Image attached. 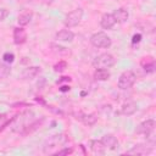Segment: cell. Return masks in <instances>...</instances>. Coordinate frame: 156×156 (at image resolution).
<instances>
[{
  "instance_id": "obj_1",
  "label": "cell",
  "mask_w": 156,
  "mask_h": 156,
  "mask_svg": "<svg viewBox=\"0 0 156 156\" xmlns=\"http://www.w3.org/2000/svg\"><path fill=\"white\" fill-rule=\"evenodd\" d=\"M90 43L93 46L99 49H108L112 45L111 38L105 32H96L90 37Z\"/></svg>"
},
{
  "instance_id": "obj_2",
  "label": "cell",
  "mask_w": 156,
  "mask_h": 156,
  "mask_svg": "<svg viewBox=\"0 0 156 156\" xmlns=\"http://www.w3.org/2000/svg\"><path fill=\"white\" fill-rule=\"evenodd\" d=\"M83 15H84V11L83 9L78 7V9H74L73 11L68 12L63 20V24L66 28H73L76 26H78L83 18Z\"/></svg>"
},
{
  "instance_id": "obj_3",
  "label": "cell",
  "mask_w": 156,
  "mask_h": 156,
  "mask_svg": "<svg viewBox=\"0 0 156 156\" xmlns=\"http://www.w3.org/2000/svg\"><path fill=\"white\" fill-rule=\"evenodd\" d=\"M135 80H136L135 73L133 71H130V69H127V71L121 73V76L118 78V82H117V85H118L119 89L127 90V89H129V88H132L134 85Z\"/></svg>"
},
{
  "instance_id": "obj_4",
  "label": "cell",
  "mask_w": 156,
  "mask_h": 156,
  "mask_svg": "<svg viewBox=\"0 0 156 156\" xmlns=\"http://www.w3.org/2000/svg\"><path fill=\"white\" fill-rule=\"evenodd\" d=\"M115 62H116V60H115V57L111 54L104 52V54L98 55L94 58L93 66L95 68H110V67H112L115 65Z\"/></svg>"
},
{
  "instance_id": "obj_5",
  "label": "cell",
  "mask_w": 156,
  "mask_h": 156,
  "mask_svg": "<svg viewBox=\"0 0 156 156\" xmlns=\"http://www.w3.org/2000/svg\"><path fill=\"white\" fill-rule=\"evenodd\" d=\"M65 141H66V138H63L62 134L54 135V136H51V138L48 140V143L45 144V146L43 147V150H44L45 154H52V149L55 147V149L60 150V147H63L62 145H63ZM57 150H56V151H57Z\"/></svg>"
},
{
  "instance_id": "obj_6",
  "label": "cell",
  "mask_w": 156,
  "mask_h": 156,
  "mask_svg": "<svg viewBox=\"0 0 156 156\" xmlns=\"http://www.w3.org/2000/svg\"><path fill=\"white\" fill-rule=\"evenodd\" d=\"M152 150H154L152 144L143 143V144H136V145H134V146H133L130 150H128L126 154H127V155H139V156H143V155L150 154Z\"/></svg>"
},
{
  "instance_id": "obj_7",
  "label": "cell",
  "mask_w": 156,
  "mask_h": 156,
  "mask_svg": "<svg viewBox=\"0 0 156 156\" xmlns=\"http://www.w3.org/2000/svg\"><path fill=\"white\" fill-rule=\"evenodd\" d=\"M155 126H156L155 119H152V118L146 119V121L141 122V123L136 127L135 133H136V134H143V135H150V134L154 132Z\"/></svg>"
},
{
  "instance_id": "obj_8",
  "label": "cell",
  "mask_w": 156,
  "mask_h": 156,
  "mask_svg": "<svg viewBox=\"0 0 156 156\" xmlns=\"http://www.w3.org/2000/svg\"><path fill=\"white\" fill-rule=\"evenodd\" d=\"M100 140L102 141L105 147L108 149V150H117L118 146H119V143H118L117 138L113 134H105Z\"/></svg>"
},
{
  "instance_id": "obj_9",
  "label": "cell",
  "mask_w": 156,
  "mask_h": 156,
  "mask_svg": "<svg viewBox=\"0 0 156 156\" xmlns=\"http://www.w3.org/2000/svg\"><path fill=\"white\" fill-rule=\"evenodd\" d=\"M76 118L78 121H80L85 126H94L98 121V117L94 113H83V112H78L76 113Z\"/></svg>"
},
{
  "instance_id": "obj_10",
  "label": "cell",
  "mask_w": 156,
  "mask_h": 156,
  "mask_svg": "<svg viewBox=\"0 0 156 156\" xmlns=\"http://www.w3.org/2000/svg\"><path fill=\"white\" fill-rule=\"evenodd\" d=\"M55 39L63 43H71L74 39V33L69 29H61L55 34Z\"/></svg>"
},
{
  "instance_id": "obj_11",
  "label": "cell",
  "mask_w": 156,
  "mask_h": 156,
  "mask_svg": "<svg viewBox=\"0 0 156 156\" xmlns=\"http://www.w3.org/2000/svg\"><path fill=\"white\" fill-rule=\"evenodd\" d=\"M26 40H27V32L22 27L13 28V43L16 45H21L26 43Z\"/></svg>"
},
{
  "instance_id": "obj_12",
  "label": "cell",
  "mask_w": 156,
  "mask_h": 156,
  "mask_svg": "<svg viewBox=\"0 0 156 156\" xmlns=\"http://www.w3.org/2000/svg\"><path fill=\"white\" fill-rule=\"evenodd\" d=\"M112 15H113V17H115L116 23H121V24L124 23V22H127L128 17H129V12H128L126 9H123V7H119V9L115 10V11L112 12Z\"/></svg>"
},
{
  "instance_id": "obj_13",
  "label": "cell",
  "mask_w": 156,
  "mask_h": 156,
  "mask_svg": "<svg viewBox=\"0 0 156 156\" xmlns=\"http://www.w3.org/2000/svg\"><path fill=\"white\" fill-rule=\"evenodd\" d=\"M115 24H116V21H115V17H113L112 13H104V15L101 16L100 26H101L104 29H111Z\"/></svg>"
},
{
  "instance_id": "obj_14",
  "label": "cell",
  "mask_w": 156,
  "mask_h": 156,
  "mask_svg": "<svg viewBox=\"0 0 156 156\" xmlns=\"http://www.w3.org/2000/svg\"><path fill=\"white\" fill-rule=\"evenodd\" d=\"M138 110V106H136V102L135 101H126L122 107H121V112L124 115V116H132Z\"/></svg>"
},
{
  "instance_id": "obj_15",
  "label": "cell",
  "mask_w": 156,
  "mask_h": 156,
  "mask_svg": "<svg viewBox=\"0 0 156 156\" xmlns=\"http://www.w3.org/2000/svg\"><path fill=\"white\" fill-rule=\"evenodd\" d=\"M89 146H90V150L95 155H104L106 152V147H105V145L102 144L101 140H90Z\"/></svg>"
},
{
  "instance_id": "obj_16",
  "label": "cell",
  "mask_w": 156,
  "mask_h": 156,
  "mask_svg": "<svg viewBox=\"0 0 156 156\" xmlns=\"http://www.w3.org/2000/svg\"><path fill=\"white\" fill-rule=\"evenodd\" d=\"M39 73H40V67H38V66H30V67H27L22 72V78L23 79H34Z\"/></svg>"
},
{
  "instance_id": "obj_17",
  "label": "cell",
  "mask_w": 156,
  "mask_h": 156,
  "mask_svg": "<svg viewBox=\"0 0 156 156\" xmlns=\"http://www.w3.org/2000/svg\"><path fill=\"white\" fill-rule=\"evenodd\" d=\"M111 73L108 71V68H96L94 72V78L96 80H107L110 78Z\"/></svg>"
},
{
  "instance_id": "obj_18",
  "label": "cell",
  "mask_w": 156,
  "mask_h": 156,
  "mask_svg": "<svg viewBox=\"0 0 156 156\" xmlns=\"http://www.w3.org/2000/svg\"><path fill=\"white\" fill-rule=\"evenodd\" d=\"M32 18H33V12L27 11V12H23V13H21V15L18 16L17 22H18V24H20L21 27H24V26H27V24L30 23Z\"/></svg>"
},
{
  "instance_id": "obj_19",
  "label": "cell",
  "mask_w": 156,
  "mask_h": 156,
  "mask_svg": "<svg viewBox=\"0 0 156 156\" xmlns=\"http://www.w3.org/2000/svg\"><path fill=\"white\" fill-rule=\"evenodd\" d=\"M146 61H143L141 62V66L144 68V71L146 73H154L155 69H156V63H155V60L152 57H145Z\"/></svg>"
},
{
  "instance_id": "obj_20",
  "label": "cell",
  "mask_w": 156,
  "mask_h": 156,
  "mask_svg": "<svg viewBox=\"0 0 156 156\" xmlns=\"http://www.w3.org/2000/svg\"><path fill=\"white\" fill-rule=\"evenodd\" d=\"M11 73V67L10 65H7L6 62L0 63V79H5L10 76Z\"/></svg>"
},
{
  "instance_id": "obj_21",
  "label": "cell",
  "mask_w": 156,
  "mask_h": 156,
  "mask_svg": "<svg viewBox=\"0 0 156 156\" xmlns=\"http://www.w3.org/2000/svg\"><path fill=\"white\" fill-rule=\"evenodd\" d=\"M66 68H67V62L63 61V60H61V61H58L56 65H54V71H55V72H58V73L63 72Z\"/></svg>"
},
{
  "instance_id": "obj_22",
  "label": "cell",
  "mask_w": 156,
  "mask_h": 156,
  "mask_svg": "<svg viewBox=\"0 0 156 156\" xmlns=\"http://www.w3.org/2000/svg\"><path fill=\"white\" fill-rule=\"evenodd\" d=\"M2 60H4V62H6V63H12V62L15 61V55H13L12 52H5V54L2 55Z\"/></svg>"
},
{
  "instance_id": "obj_23",
  "label": "cell",
  "mask_w": 156,
  "mask_h": 156,
  "mask_svg": "<svg viewBox=\"0 0 156 156\" xmlns=\"http://www.w3.org/2000/svg\"><path fill=\"white\" fill-rule=\"evenodd\" d=\"M73 152V149L72 147H63L61 150H57L54 155H57V156H61V155H68V154H72Z\"/></svg>"
},
{
  "instance_id": "obj_24",
  "label": "cell",
  "mask_w": 156,
  "mask_h": 156,
  "mask_svg": "<svg viewBox=\"0 0 156 156\" xmlns=\"http://www.w3.org/2000/svg\"><path fill=\"white\" fill-rule=\"evenodd\" d=\"M51 46L52 48H55V49H52V51H55V52H62V54H67L68 52V50L66 49V48H63V46H60V45H55V44H51Z\"/></svg>"
},
{
  "instance_id": "obj_25",
  "label": "cell",
  "mask_w": 156,
  "mask_h": 156,
  "mask_svg": "<svg viewBox=\"0 0 156 156\" xmlns=\"http://www.w3.org/2000/svg\"><path fill=\"white\" fill-rule=\"evenodd\" d=\"M7 16H9V10L4 9V7H0V22H2Z\"/></svg>"
},
{
  "instance_id": "obj_26",
  "label": "cell",
  "mask_w": 156,
  "mask_h": 156,
  "mask_svg": "<svg viewBox=\"0 0 156 156\" xmlns=\"http://www.w3.org/2000/svg\"><path fill=\"white\" fill-rule=\"evenodd\" d=\"M140 40H141V34H134L133 39H132V43L135 44V43H139Z\"/></svg>"
},
{
  "instance_id": "obj_27",
  "label": "cell",
  "mask_w": 156,
  "mask_h": 156,
  "mask_svg": "<svg viewBox=\"0 0 156 156\" xmlns=\"http://www.w3.org/2000/svg\"><path fill=\"white\" fill-rule=\"evenodd\" d=\"M71 80V78L69 77H61V79L60 80H57V84H61L62 82H69Z\"/></svg>"
},
{
  "instance_id": "obj_28",
  "label": "cell",
  "mask_w": 156,
  "mask_h": 156,
  "mask_svg": "<svg viewBox=\"0 0 156 156\" xmlns=\"http://www.w3.org/2000/svg\"><path fill=\"white\" fill-rule=\"evenodd\" d=\"M69 89H71V88H69V87H68V85H62V87H61V88H60V90H61V91H62V93H65V91H68V90H69Z\"/></svg>"
},
{
  "instance_id": "obj_29",
  "label": "cell",
  "mask_w": 156,
  "mask_h": 156,
  "mask_svg": "<svg viewBox=\"0 0 156 156\" xmlns=\"http://www.w3.org/2000/svg\"><path fill=\"white\" fill-rule=\"evenodd\" d=\"M48 1H49V2H52V1H55V0H48Z\"/></svg>"
}]
</instances>
